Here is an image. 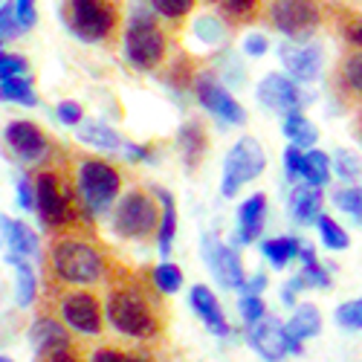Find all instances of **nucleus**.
<instances>
[{"label":"nucleus","instance_id":"obj_1","mask_svg":"<svg viewBox=\"0 0 362 362\" xmlns=\"http://www.w3.org/2000/svg\"><path fill=\"white\" fill-rule=\"evenodd\" d=\"M105 322L119 339L160 348L168 337V298L154 284V267L113 255L105 276Z\"/></svg>","mask_w":362,"mask_h":362},{"label":"nucleus","instance_id":"obj_20","mask_svg":"<svg viewBox=\"0 0 362 362\" xmlns=\"http://www.w3.org/2000/svg\"><path fill=\"white\" fill-rule=\"evenodd\" d=\"M250 345L269 362H279L287 356V334L284 325L273 316H264L261 322L250 325Z\"/></svg>","mask_w":362,"mask_h":362},{"label":"nucleus","instance_id":"obj_34","mask_svg":"<svg viewBox=\"0 0 362 362\" xmlns=\"http://www.w3.org/2000/svg\"><path fill=\"white\" fill-rule=\"evenodd\" d=\"M78 136H81L84 142H93V145L107 148V151H116V148H122V145H125L122 136H119L116 131H110L107 125H102V122H81Z\"/></svg>","mask_w":362,"mask_h":362},{"label":"nucleus","instance_id":"obj_4","mask_svg":"<svg viewBox=\"0 0 362 362\" xmlns=\"http://www.w3.org/2000/svg\"><path fill=\"white\" fill-rule=\"evenodd\" d=\"M35 305H38V313L55 316L78 339H102L107 330L105 298L99 287L41 284V298Z\"/></svg>","mask_w":362,"mask_h":362},{"label":"nucleus","instance_id":"obj_27","mask_svg":"<svg viewBox=\"0 0 362 362\" xmlns=\"http://www.w3.org/2000/svg\"><path fill=\"white\" fill-rule=\"evenodd\" d=\"M290 212L298 223H316L322 218V192L308 183H296L290 192Z\"/></svg>","mask_w":362,"mask_h":362},{"label":"nucleus","instance_id":"obj_3","mask_svg":"<svg viewBox=\"0 0 362 362\" xmlns=\"http://www.w3.org/2000/svg\"><path fill=\"white\" fill-rule=\"evenodd\" d=\"M29 177H33V186H35V212L47 235L76 229V226H96V218L84 209L81 194L76 189V177L70 165V145L64 148V154H58L55 160L33 168Z\"/></svg>","mask_w":362,"mask_h":362},{"label":"nucleus","instance_id":"obj_7","mask_svg":"<svg viewBox=\"0 0 362 362\" xmlns=\"http://www.w3.org/2000/svg\"><path fill=\"white\" fill-rule=\"evenodd\" d=\"M160 226H163V203L157 197V189L145 186L142 180L128 183L110 209V229L116 232V238L128 240V244L151 247L160 235Z\"/></svg>","mask_w":362,"mask_h":362},{"label":"nucleus","instance_id":"obj_49","mask_svg":"<svg viewBox=\"0 0 362 362\" xmlns=\"http://www.w3.org/2000/svg\"><path fill=\"white\" fill-rule=\"evenodd\" d=\"M267 47H269V41H267L264 35H250V38H247V44H244V49H247L250 55H264V52H267Z\"/></svg>","mask_w":362,"mask_h":362},{"label":"nucleus","instance_id":"obj_17","mask_svg":"<svg viewBox=\"0 0 362 362\" xmlns=\"http://www.w3.org/2000/svg\"><path fill=\"white\" fill-rule=\"evenodd\" d=\"M325 23L334 35L354 49H362V12L342 4V0H325Z\"/></svg>","mask_w":362,"mask_h":362},{"label":"nucleus","instance_id":"obj_44","mask_svg":"<svg viewBox=\"0 0 362 362\" xmlns=\"http://www.w3.org/2000/svg\"><path fill=\"white\" fill-rule=\"evenodd\" d=\"M194 29H197V35H200L203 41H209V44H218L221 38L229 35V29H226L221 21H215V18H200Z\"/></svg>","mask_w":362,"mask_h":362},{"label":"nucleus","instance_id":"obj_2","mask_svg":"<svg viewBox=\"0 0 362 362\" xmlns=\"http://www.w3.org/2000/svg\"><path fill=\"white\" fill-rule=\"evenodd\" d=\"M116 252L102 240L96 226H76L52 232L44 250L41 284L58 287H102L107 264Z\"/></svg>","mask_w":362,"mask_h":362},{"label":"nucleus","instance_id":"obj_50","mask_svg":"<svg viewBox=\"0 0 362 362\" xmlns=\"http://www.w3.org/2000/svg\"><path fill=\"white\" fill-rule=\"evenodd\" d=\"M261 290H267V276L264 273H258L255 279L244 281V287H240V293H247V296H258Z\"/></svg>","mask_w":362,"mask_h":362},{"label":"nucleus","instance_id":"obj_45","mask_svg":"<svg viewBox=\"0 0 362 362\" xmlns=\"http://www.w3.org/2000/svg\"><path fill=\"white\" fill-rule=\"evenodd\" d=\"M298 165H301V148L290 145L284 151V171H287V183H298Z\"/></svg>","mask_w":362,"mask_h":362},{"label":"nucleus","instance_id":"obj_15","mask_svg":"<svg viewBox=\"0 0 362 362\" xmlns=\"http://www.w3.org/2000/svg\"><path fill=\"white\" fill-rule=\"evenodd\" d=\"M203 250H206V261H209V267H212L215 279L223 287H229V290L244 287L247 273H244V264H240V258H238V252L232 247L221 244V240H215V238H206Z\"/></svg>","mask_w":362,"mask_h":362},{"label":"nucleus","instance_id":"obj_12","mask_svg":"<svg viewBox=\"0 0 362 362\" xmlns=\"http://www.w3.org/2000/svg\"><path fill=\"white\" fill-rule=\"evenodd\" d=\"M264 165H267V157L255 136H244L240 142H235V148L226 157V168H223V186H221L223 197H235L240 186L255 180L264 171Z\"/></svg>","mask_w":362,"mask_h":362},{"label":"nucleus","instance_id":"obj_40","mask_svg":"<svg viewBox=\"0 0 362 362\" xmlns=\"http://www.w3.org/2000/svg\"><path fill=\"white\" fill-rule=\"evenodd\" d=\"M238 310H240V319H244L247 325H255V322H261L264 316H267V305H264V298H258V296H240V301H238Z\"/></svg>","mask_w":362,"mask_h":362},{"label":"nucleus","instance_id":"obj_13","mask_svg":"<svg viewBox=\"0 0 362 362\" xmlns=\"http://www.w3.org/2000/svg\"><path fill=\"white\" fill-rule=\"evenodd\" d=\"M192 90H194L197 102H200L209 113L221 116L223 122H229V125H244V122H247V110L232 99V93H229V90L215 78L212 70H203V73L194 78Z\"/></svg>","mask_w":362,"mask_h":362},{"label":"nucleus","instance_id":"obj_23","mask_svg":"<svg viewBox=\"0 0 362 362\" xmlns=\"http://www.w3.org/2000/svg\"><path fill=\"white\" fill-rule=\"evenodd\" d=\"M73 339H78V337H73L70 330L49 313H38V319L33 322V327H29V342H33L35 354L49 351V348H62Z\"/></svg>","mask_w":362,"mask_h":362},{"label":"nucleus","instance_id":"obj_39","mask_svg":"<svg viewBox=\"0 0 362 362\" xmlns=\"http://www.w3.org/2000/svg\"><path fill=\"white\" fill-rule=\"evenodd\" d=\"M337 206L342 209V212H348L356 223H362V186H354V189H339L334 194Z\"/></svg>","mask_w":362,"mask_h":362},{"label":"nucleus","instance_id":"obj_35","mask_svg":"<svg viewBox=\"0 0 362 362\" xmlns=\"http://www.w3.org/2000/svg\"><path fill=\"white\" fill-rule=\"evenodd\" d=\"M38 301V279L33 273L29 261L18 264V305L21 308H33Z\"/></svg>","mask_w":362,"mask_h":362},{"label":"nucleus","instance_id":"obj_24","mask_svg":"<svg viewBox=\"0 0 362 362\" xmlns=\"http://www.w3.org/2000/svg\"><path fill=\"white\" fill-rule=\"evenodd\" d=\"M264 215H267V197L264 194H252L250 200L240 203L238 209V244H252L264 229Z\"/></svg>","mask_w":362,"mask_h":362},{"label":"nucleus","instance_id":"obj_6","mask_svg":"<svg viewBox=\"0 0 362 362\" xmlns=\"http://www.w3.org/2000/svg\"><path fill=\"white\" fill-rule=\"evenodd\" d=\"M122 38H125V62L139 73H154V76H160L174 62V55L183 49L171 29L154 12L145 9H136L131 15Z\"/></svg>","mask_w":362,"mask_h":362},{"label":"nucleus","instance_id":"obj_29","mask_svg":"<svg viewBox=\"0 0 362 362\" xmlns=\"http://www.w3.org/2000/svg\"><path fill=\"white\" fill-rule=\"evenodd\" d=\"M298 180H301V183H308V186L322 189L330 180V157L322 154V151H308V154H301Z\"/></svg>","mask_w":362,"mask_h":362},{"label":"nucleus","instance_id":"obj_46","mask_svg":"<svg viewBox=\"0 0 362 362\" xmlns=\"http://www.w3.org/2000/svg\"><path fill=\"white\" fill-rule=\"evenodd\" d=\"M15 15H18V23L21 29H29L35 26V0H15Z\"/></svg>","mask_w":362,"mask_h":362},{"label":"nucleus","instance_id":"obj_31","mask_svg":"<svg viewBox=\"0 0 362 362\" xmlns=\"http://www.w3.org/2000/svg\"><path fill=\"white\" fill-rule=\"evenodd\" d=\"M157 197L163 203V226H160V252L163 255H171V240H174V232H177V206H174V197L171 192L165 189H157Z\"/></svg>","mask_w":362,"mask_h":362},{"label":"nucleus","instance_id":"obj_53","mask_svg":"<svg viewBox=\"0 0 362 362\" xmlns=\"http://www.w3.org/2000/svg\"><path fill=\"white\" fill-rule=\"evenodd\" d=\"M0 362H12V359L9 356H0Z\"/></svg>","mask_w":362,"mask_h":362},{"label":"nucleus","instance_id":"obj_16","mask_svg":"<svg viewBox=\"0 0 362 362\" xmlns=\"http://www.w3.org/2000/svg\"><path fill=\"white\" fill-rule=\"evenodd\" d=\"M218 15V21L229 29V35H235L238 29L261 23L267 0H200Z\"/></svg>","mask_w":362,"mask_h":362},{"label":"nucleus","instance_id":"obj_51","mask_svg":"<svg viewBox=\"0 0 362 362\" xmlns=\"http://www.w3.org/2000/svg\"><path fill=\"white\" fill-rule=\"evenodd\" d=\"M281 301H284V305H296V293L284 287V290H281Z\"/></svg>","mask_w":362,"mask_h":362},{"label":"nucleus","instance_id":"obj_28","mask_svg":"<svg viewBox=\"0 0 362 362\" xmlns=\"http://www.w3.org/2000/svg\"><path fill=\"white\" fill-rule=\"evenodd\" d=\"M322 330V316H319V308L316 305H298V310H296V316L287 322V327H284V334L290 337V339H310V337H316Z\"/></svg>","mask_w":362,"mask_h":362},{"label":"nucleus","instance_id":"obj_9","mask_svg":"<svg viewBox=\"0 0 362 362\" xmlns=\"http://www.w3.org/2000/svg\"><path fill=\"white\" fill-rule=\"evenodd\" d=\"M67 142L55 139L52 134H47L41 125L29 122V119H12L4 128V151L6 157L23 168H38L49 160H55L58 154H64Z\"/></svg>","mask_w":362,"mask_h":362},{"label":"nucleus","instance_id":"obj_48","mask_svg":"<svg viewBox=\"0 0 362 362\" xmlns=\"http://www.w3.org/2000/svg\"><path fill=\"white\" fill-rule=\"evenodd\" d=\"M18 197H21V206L26 209V212H33L35 209V186H33V177H21L18 183Z\"/></svg>","mask_w":362,"mask_h":362},{"label":"nucleus","instance_id":"obj_41","mask_svg":"<svg viewBox=\"0 0 362 362\" xmlns=\"http://www.w3.org/2000/svg\"><path fill=\"white\" fill-rule=\"evenodd\" d=\"M23 73H29V64H26L23 55H18V52H0V81L18 78Z\"/></svg>","mask_w":362,"mask_h":362},{"label":"nucleus","instance_id":"obj_54","mask_svg":"<svg viewBox=\"0 0 362 362\" xmlns=\"http://www.w3.org/2000/svg\"><path fill=\"white\" fill-rule=\"evenodd\" d=\"M0 47H4V41H0Z\"/></svg>","mask_w":362,"mask_h":362},{"label":"nucleus","instance_id":"obj_21","mask_svg":"<svg viewBox=\"0 0 362 362\" xmlns=\"http://www.w3.org/2000/svg\"><path fill=\"white\" fill-rule=\"evenodd\" d=\"M281 62L296 81H313L322 67L319 44H281Z\"/></svg>","mask_w":362,"mask_h":362},{"label":"nucleus","instance_id":"obj_18","mask_svg":"<svg viewBox=\"0 0 362 362\" xmlns=\"http://www.w3.org/2000/svg\"><path fill=\"white\" fill-rule=\"evenodd\" d=\"M87 362H163V359L157 356V348L102 337L96 345H90Z\"/></svg>","mask_w":362,"mask_h":362},{"label":"nucleus","instance_id":"obj_42","mask_svg":"<svg viewBox=\"0 0 362 362\" xmlns=\"http://www.w3.org/2000/svg\"><path fill=\"white\" fill-rule=\"evenodd\" d=\"M337 322L348 330H359L362 327V298H354V301H345L337 310Z\"/></svg>","mask_w":362,"mask_h":362},{"label":"nucleus","instance_id":"obj_8","mask_svg":"<svg viewBox=\"0 0 362 362\" xmlns=\"http://www.w3.org/2000/svg\"><path fill=\"white\" fill-rule=\"evenodd\" d=\"M62 21L76 38L116 49L125 35V4L122 0H62Z\"/></svg>","mask_w":362,"mask_h":362},{"label":"nucleus","instance_id":"obj_25","mask_svg":"<svg viewBox=\"0 0 362 362\" xmlns=\"http://www.w3.org/2000/svg\"><path fill=\"white\" fill-rule=\"evenodd\" d=\"M148 6L180 38L183 35V29H186V23H189V18L200 6V0H148Z\"/></svg>","mask_w":362,"mask_h":362},{"label":"nucleus","instance_id":"obj_47","mask_svg":"<svg viewBox=\"0 0 362 362\" xmlns=\"http://www.w3.org/2000/svg\"><path fill=\"white\" fill-rule=\"evenodd\" d=\"M58 119H62L64 125H81V119H84V110L78 102H62L58 105Z\"/></svg>","mask_w":362,"mask_h":362},{"label":"nucleus","instance_id":"obj_36","mask_svg":"<svg viewBox=\"0 0 362 362\" xmlns=\"http://www.w3.org/2000/svg\"><path fill=\"white\" fill-rule=\"evenodd\" d=\"M319 232H322V240H325V247H330V250H345L348 244H351V238H348V232L334 221V218H327V215H322L319 221Z\"/></svg>","mask_w":362,"mask_h":362},{"label":"nucleus","instance_id":"obj_52","mask_svg":"<svg viewBox=\"0 0 362 362\" xmlns=\"http://www.w3.org/2000/svg\"><path fill=\"white\" fill-rule=\"evenodd\" d=\"M354 131H356V136L362 139V110L356 113V125H354Z\"/></svg>","mask_w":362,"mask_h":362},{"label":"nucleus","instance_id":"obj_22","mask_svg":"<svg viewBox=\"0 0 362 362\" xmlns=\"http://www.w3.org/2000/svg\"><path fill=\"white\" fill-rule=\"evenodd\" d=\"M0 226H4V240H6V261L9 264H23L38 252V238L35 232L29 229L21 221H9V218H0Z\"/></svg>","mask_w":362,"mask_h":362},{"label":"nucleus","instance_id":"obj_33","mask_svg":"<svg viewBox=\"0 0 362 362\" xmlns=\"http://www.w3.org/2000/svg\"><path fill=\"white\" fill-rule=\"evenodd\" d=\"M301 244L296 238H273V240H264L261 252L273 261V267H287L293 258H298Z\"/></svg>","mask_w":362,"mask_h":362},{"label":"nucleus","instance_id":"obj_32","mask_svg":"<svg viewBox=\"0 0 362 362\" xmlns=\"http://www.w3.org/2000/svg\"><path fill=\"white\" fill-rule=\"evenodd\" d=\"M0 102H21V105L35 107L38 105V96H35V90H33V81L18 76V78L0 81Z\"/></svg>","mask_w":362,"mask_h":362},{"label":"nucleus","instance_id":"obj_37","mask_svg":"<svg viewBox=\"0 0 362 362\" xmlns=\"http://www.w3.org/2000/svg\"><path fill=\"white\" fill-rule=\"evenodd\" d=\"M154 284L165 296L177 293L180 287H183V269H180L177 264H160V267H154Z\"/></svg>","mask_w":362,"mask_h":362},{"label":"nucleus","instance_id":"obj_43","mask_svg":"<svg viewBox=\"0 0 362 362\" xmlns=\"http://www.w3.org/2000/svg\"><path fill=\"white\" fill-rule=\"evenodd\" d=\"M21 35V23L15 15V4H4L0 6V41H12Z\"/></svg>","mask_w":362,"mask_h":362},{"label":"nucleus","instance_id":"obj_38","mask_svg":"<svg viewBox=\"0 0 362 362\" xmlns=\"http://www.w3.org/2000/svg\"><path fill=\"white\" fill-rule=\"evenodd\" d=\"M334 168L339 177L351 180V183H362V163L351 154V151H345V148L334 151Z\"/></svg>","mask_w":362,"mask_h":362},{"label":"nucleus","instance_id":"obj_26","mask_svg":"<svg viewBox=\"0 0 362 362\" xmlns=\"http://www.w3.org/2000/svg\"><path fill=\"white\" fill-rule=\"evenodd\" d=\"M192 308L197 310V316L206 322V327L212 330V334H218V337H226L229 334V322H226V316H223V310L218 305L215 293L209 290L206 284H197L192 290Z\"/></svg>","mask_w":362,"mask_h":362},{"label":"nucleus","instance_id":"obj_14","mask_svg":"<svg viewBox=\"0 0 362 362\" xmlns=\"http://www.w3.org/2000/svg\"><path fill=\"white\" fill-rule=\"evenodd\" d=\"M258 102L267 105V107H273V110L290 113V110H301V107H305L310 102V96L293 78L273 73V76H267L258 84Z\"/></svg>","mask_w":362,"mask_h":362},{"label":"nucleus","instance_id":"obj_10","mask_svg":"<svg viewBox=\"0 0 362 362\" xmlns=\"http://www.w3.org/2000/svg\"><path fill=\"white\" fill-rule=\"evenodd\" d=\"M261 21L290 41H310L325 26V0H267Z\"/></svg>","mask_w":362,"mask_h":362},{"label":"nucleus","instance_id":"obj_30","mask_svg":"<svg viewBox=\"0 0 362 362\" xmlns=\"http://www.w3.org/2000/svg\"><path fill=\"white\" fill-rule=\"evenodd\" d=\"M284 134L290 136V142H293L296 148H310V145L316 142V136H319L316 125L310 122V119L301 116V110H290V113H287V119H284Z\"/></svg>","mask_w":362,"mask_h":362},{"label":"nucleus","instance_id":"obj_19","mask_svg":"<svg viewBox=\"0 0 362 362\" xmlns=\"http://www.w3.org/2000/svg\"><path fill=\"white\" fill-rule=\"evenodd\" d=\"M209 145H212V134H209L206 122L200 116L189 119V122L180 128L177 134V148H180V157H183L189 171H197L209 154Z\"/></svg>","mask_w":362,"mask_h":362},{"label":"nucleus","instance_id":"obj_5","mask_svg":"<svg viewBox=\"0 0 362 362\" xmlns=\"http://www.w3.org/2000/svg\"><path fill=\"white\" fill-rule=\"evenodd\" d=\"M70 165L76 177V189L81 203L90 215H105L119 200V194L128 186V168L125 163H116L102 154H87V151L70 145Z\"/></svg>","mask_w":362,"mask_h":362},{"label":"nucleus","instance_id":"obj_11","mask_svg":"<svg viewBox=\"0 0 362 362\" xmlns=\"http://www.w3.org/2000/svg\"><path fill=\"white\" fill-rule=\"evenodd\" d=\"M327 90L342 113L362 110V49L354 47L339 49L337 64L330 67L327 76Z\"/></svg>","mask_w":362,"mask_h":362}]
</instances>
